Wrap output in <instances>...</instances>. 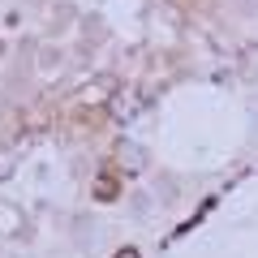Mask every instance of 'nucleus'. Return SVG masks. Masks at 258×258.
I'll return each instance as SVG.
<instances>
[{"label":"nucleus","instance_id":"f03ea898","mask_svg":"<svg viewBox=\"0 0 258 258\" xmlns=\"http://www.w3.org/2000/svg\"><path fill=\"white\" fill-rule=\"evenodd\" d=\"M13 176V159H9V151H0V181H9Z\"/></svg>","mask_w":258,"mask_h":258},{"label":"nucleus","instance_id":"f257e3e1","mask_svg":"<svg viewBox=\"0 0 258 258\" xmlns=\"http://www.w3.org/2000/svg\"><path fill=\"white\" fill-rule=\"evenodd\" d=\"M18 228H22V211L9 207V203H0V237H9V232H18Z\"/></svg>","mask_w":258,"mask_h":258},{"label":"nucleus","instance_id":"7ed1b4c3","mask_svg":"<svg viewBox=\"0 0 258 258\" xmlns=\"http://www.w3.org/2000/svg\"><path fill=\"white\" fill-rule=\"evenodd\" d=\"M116 258H138V254H134V249H120V254Z\"/></svg>","mask_w":258,"mask_h":258}]
</instances>
